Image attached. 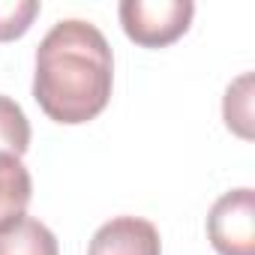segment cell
Returning a JSON list of instances; mask_svg holds the SVG:
<instances>
[{
  "instance_id": "6",
  "label": "cell",
  "mask_w": 255,
  "mask_h": 255,
  "mask_svg": "<svg viewBox=\"0 0 255 255\" xmlns=\"http://www.w3.org/2000/svg\"><path fill=\"white\" fill-rule=\"evenodd\" d=\"M30 198H33V180L24 162L18 156L0 153V225L24 216Z\"/></svg>"
},
{
  "instance_id": "1",
  "label": "cell",
  "mask_w": 255,
  "mask_h": 255,
  "mask_svg": "<svg viewBox=\"0 0 255 255\" xmlns=\"http://www.w3.org/2000/svg\"><path fill=\"white\" fill-rule=\"evenodd\" d=\"M114 57L102 30L81 18L57 21L36 48L33 99L63 126L99 117L111 99Z\"/></svg>"
},
{
  "instance_id": "3",
  "label": "cell",
  "mask_w": 255,
  "mask_h": 255,
  "mask_svg": "<svg viewBox=\"0 0 255 255\" xmlns=\"http://www.w3.org/2000/svg\"><path fill=\"white\" fill-rule=\"evenodd\" d=\"M207 237L219 255H255V192H225L207 213Z\"/></svg>"
},
{
  "instance_id": "9",
  "label": "cell",
  "mask_w": 255,
  "mask_h": 255,
  "mask_svg": "<svg viewBox=\"0 0 255 255\" xmlns=\"http://www.w3.org/2000/svg\"><path fill=\"white\" fill-rule=\"evenodd\" d=\"M39 15L36 0H0V42H12L24 36Z\"/></svg>"
},
{
  "instance_id": "8",
  "label": "cell",
  "mask_w": 255,
  "mask_h": 255,
  "mask_svg": "<svg viewBox=\"0 0 255 255\" xmlns=\"http://www.w3.org/2000/svg\"><path fill=\"white\" fill-rule=\"evenodd\" d=\"M249 84H252V75H240L225 93V123H228V129H234L240 138H252V129H249V120H252Z\"/></svg>"
},
{
  "instance_id": "4",
  "label": "cell",
  "mask_w": 255,
  "mask_h": 255,
  "mask_svg": "<svg viewBox=\"0 0 255 255\" xmlns=\"http://www.w3.org/2000/svg\"><path fill=\"white\" fill-rule=\"evenodd\" d=\"M87 255H162V240L156 225L141 216H114L96 228Z\"/></svg>"
},
{
  "instance_id": "2",
  "label": "cell",
  "mask_w": 255,
  "mask_h": 255,
  "mask_svg": "<svg viewBox=\"0 0 255 255\" xmlns=\"http://www.w3.org/2000/svg\"><path fill=\"white\" fill-rule=\"evenodd\" d=\"M123 33L141 48H165L177 42L195 15L192 0H123L120 3Z\"/></svg>"
},
{
  "instance_id": "7",
  "label": "cell",
  "mask_w": 255,
  "mask_h": 255,
  "mask_svg": "<svg viewBox=\"0 0 255 255\" xmlns=\"http://www.w3.org/2000/svg\"><path fill=\"white\" fill-rule=\"evenodd\" d=\"M30 147V123L21 105L9 96H0V153L24 156Z\"/></svg>"
},
{
  "instance_id": "5",
  "label": "cell",
  "mask_w": 255,
  "mask_h": 255,
  "mask_svg": "<svg viewBox=\"0 0 255 255\" xmlns=\"http://www.w3.org/2000/svg\"><path fill=\"white\" fill-rule=\"evenodd\" d=\"M0 255H60V246L48 225L18 216L0 225Z\"/></svg>"
}]
</instances>
